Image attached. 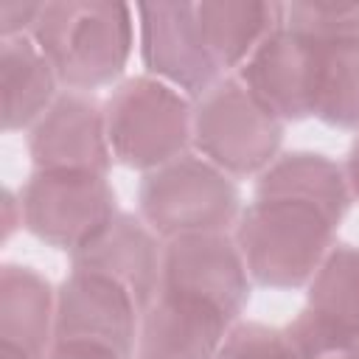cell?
<instances>
[{"label": "cell", "mask_w": 359, "mask_h": 359, "mask_svg": "<svg viewBox=\"0 0 359 359\" xmlns=\"http://www.w3.org/2000/svg\"><path fill=\"white\" fill-rule=\"evenodd\" d=\"M351 188L337 160L286 151L258 174L233 238L255 286L292 292L311 283L351 210Z\"/></svg>", "instance_id": "6da1fadb"}, {"label": "cell", "mask_w": 359, "mask_h": 359, "mask_svg": "<svg viewBox=\"0 0 359 359\" xmlns=\"http://www.w3.org/2000/svg\"><path fill=\"white\" fill-rule=\"evenodd\" d=\"M31 39L65 90L90 93L121 79L135 48V8L112 0L42 3Z\"/></svg>", "instance_id": "7a4b0ae2"}, {"label": "cell", "mask_w": 359, "mask_h": 359, "mask_svg": "<svg viewBox=\"0 0 359 359\" xmlns=\"http://www.w3.org/2000/svg\"><path fill=\"white\" fill-rule=\"evenodd\" d=\"M283 25L309 50V115L359 129V3H283Z\"/></svg>", "instance_id": "3957f363"}, {"label": "cell", "mask_w": 359, "mask_h": 359, "mask_svg": "<svg viewBox=\"0 0 359 359\" xmlns=\"http://www.w3.org/2000/svg\"><path fill=\"white\" fill-rule=\"evenodd\" d=\"M241 210L236 180L194 149L146 171L137 185V216L160 241L194 233H233Z\"/></svg>", "instance_id": "277c9868"}, {"label": "cell", "mask_w": 359, "mask_h": 359, "mask_svg": "<svg viewBox=\"0 0 359 359\" xmlns=\"http://www.w3.org/2000/svg\"><path fill=\"white\" fill-rule=\"evenodd\" d=\"M112 157L135 171H154L194 143V101L143 73L123 79L104 101Z\"/></svg>", "instance_id": "5b68a950"}, {"label": "cell", "mask_w": 359, "mask_h": 359, "mask_svg": "<svg viewBox=\"0 0 359 359\" xmlns=\"http://www.w3.org/2000/svg\"><path fill=\"white\" fill-rule=\"evenodd\" d=\"M283 129L286 123L230 73L194 101L191 149L233 180L258 177L280 157Z\"/></svg>", "instance_id": "8992f818"}, {"label": "cell", "mask_w": 359, "mask_h": 359, "mask_svg": "<svg viewBox=\"0 0 359 359\" xmlns=\"http://www.w3.org/2000/svg\"><path fill=\"white\" fill-rule=\"evenodd\" d=\"M22 227L48 247L76 252L121 210L115 188L101 174L36 171L20 188Z\"/></svg>", "instance_id": "52a82bcc"}, {"label": "cell", "mask_w": 359, "mask_h": 359, "mask_svg": "<svg viewBox=\"0 0 359 359\" xmlns=\"http://www.w3.org/2000/svg\"><path fill=\"white\" fill-rule=\"evenodd\" d=\"M157 292L208 303L238 323L252 294V278L233 233H194L163 241Z\"/></svg>", "instance_id": "ba28073f"}, {"label": "cell", "mask_w": 359, "mask_h": 359, "mask_svg": "<svg viewBox=\"0 0 359 359\" xmlns=\"http://www.w3.org/2000/svg\"><path fill=\"white\" fill-rule=\"evenodd\" d=\"M135 14L140 59L149 76L171 84L191 101L202 98L216 81L224 79L205 42L196 3H140L135 6Z\"/></svg>", "instance_id": "9c48e42d"}, {"label": "cell", "mask_w": 359, "mask_h": 359, "mask_svg": "<svg viewBox=\"0 0 359 359\" xmlns=\"http://www.w3.org/2000/svg\"><path fill=\"white\" fill-rule=\"evenodd\" d=\"M143 311L109 278L70 269L56 289V342H90L135 359Z\"/></svg>", "instance_id": "30bf717a"}, {"label": "cell", "mask_w": 359, "mask_h": 359, "mask_svg": "<svg viewBox=\"0 0 359 359\" xmlns=\"http://www.w3.org/2000/svg\"><path fill=\"white\" fill-rule=\"evenodd\" d=\"M28 154L36 171H79L107 177L112 149L104 104L90 93L62 90L50 109L28 129Z\"/></svg>", "instance_id": "8fae6325"}, {"label": "cell", "mask_w": 359, "mask_h": 359, "mask_svg": "<svg viewBox=\"0 0 359 359\" xmlns=\"http://www.w3.org/2000/svg\"><path fill=\"white\" fill-rule=\"evenodd\" d=\"M163 241L135 213H118L90 244L70 255V269L109 278L132 294L140 311L157 294Z\"/></svg>", "instance_id": "7c38bea8"}, {"label": "cell", "mask_w": 359, "mask_h": 359, "mask_svg": "<svg viewBox=\"0 0 359 359\" xmlns=\"http://www.w3.org/2000/svg\"><path fill=\"white\" fill-rule=\"evenodd\" d=\"M233 325V317L208 303L157 292L140 317L135 359H216Z\"/></svg>", "instance_id": "4fadbf2b"}, {"label": "cell", "mask_w": 359, "mask_h": 359, "mask_svg": "<svg viewBox=\"0 0 359 359\" xmlns=\"http://www.w3.org/2000/svg\"><path fill=\"white\" fill-rule=\"evenodd\" d=\"M241 84L283 123L309 115V50L306 42L280 25L236 70Z\"/></svg>", "instance_id": "5bb4252c"}, {"label": "cell", "mask_w": 359, "mask_h": 359, "mask_svg": "<svg viewBox=\"0 0 359 359\" xmlns=\"http://www.w3.org/2000/svg\"><path fill=\"white\" fill-rule=\"evenodd\" d=\"M56 328V289L34 266L0 269V353L45 359Z\"/></svg>", "instance_id": "9a60e30c"}, {"label": "cell", "mask_w": 359, "mask_h": 359, "mask_svg": "<svg viewBox=\"0 0 359 359\" xmlns=\"http://www.w3.org/2000/svg\"><path fill=\"white\" fill-rule=\"evenodd\" d=\"M205 42L224 76L236 73L258 45L283 25V3L266 0H205L196 3Z\"/></svg>", "instance_id": "2e32d148"}, {"label": "cell", "mask_w": 359, "mask_h": 359, "mask_svg": "<svg viewBox=\"0 0 359 359\" xmlns=\"http://www.w3.org/2000/svg\"><path fill=\"white\" fill-rule=\"evenodd\" d=\"M59 76L31 36L0 39L3 129H31L59 98Z\"/></svg>", "instance_id": "e0dca14e"}, {"label": "cell", "mask_w": 359, "mask_h": 359, "mask_svg": "<svg viewBox=\"0 0 359 359\" xmlns=\"http://www.w3.org/2000/svg\"><path fill=\"white\" fill-rule=\"evenodd\" d=\"M306 289V306L359 348V247L334 244Z\"/></svg>", "instance_id": "ac0fdd59"}, {"label": "cell", "mask_w": 359, "mask_h": 359, "mask_svg": "<svg viewBox=\"0 0 359 359\" xmlns=\"http://www.w3.org/2000/svg\"><path fill=\"white\" fill-rule=\"evenodd\" d=\"M283 331L292 342L294 359H359V348L309 306H303Z\"/></svg>", "instance_id": "d6986e66"}, {"label": "cell", "mask_w": 359, "mask_h": 359, "mask_svg": "<svg viewBox=\"0 0 359 359\" xmlns=\"http://www.w3.org/2000/svg\"><path fill=\"white\" fill-rule=\"evenodd\" d=\"M216 359H294V351L283 328L238 320L224 337Z\"/></svg>", "instance_id": "ffe728a7"}, {"label": "cell", "mask_w": 359, "mask_h": 359, "mask_svg": "<svg viewBox=\"0 0 359 359\" xmlns=\"http://www.w3.org/2000/svg\"><path fill=\"white\" fill-rule=\"evenodd\" d=\"M39 14H42V3H20V0L0 3V39L31 36Z\"/></svg>", "instance_id": "44dd1931"}, {"label": "cell", "mask_w": 359, "mask_h": 359, "mask_svg": "<svg viewBox=\"0 0 359 359\" xmlns=\"http://www.w3.org/2000/svg\"><path fill=\"white\" fill-rule=\"evenodd\" d=\"M45 359H123L121 353L101 348V345H90V342H50Z\"/></svg>", "instance_id": "7402d4cb"}, {"label": "cell", "mask_w": 359, "mask_h": 359, "mask_svg": "<svg viewBox=\"0 0 359 359\" xmlns=\"http://www.w3.org/2000/svg\"><path fill=\"white\" fill-rule=\"evenodd\" d=\"M17 227H22V205L20 196H14V191L3 194V238H8Z\"/></svg>", "instance_id": "603a6c76"}, {"label": "cell", "mask_w": 359, "mask_h": 359, "mask_svg": "<svg viewBox=\"0 0 359 359\" xmlns=\"http://www.w3.org/2000/svg\"><path fill=\"white\" fill-rule=\"evenodd\" d=\"M342 171H345L351 196L359 199V135L353 137V143H351V149H348V157H345V163H342Z\"/></svg>", "instance_id": "cb8c5ba5"}]
</instances>
